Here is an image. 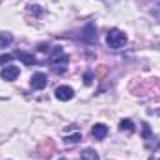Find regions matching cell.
Returning <instances> with one entry per match:
<instances>
[{"mask_svg":"<svg viewBox=\"0 0 160 160\" xmlns=\"http://www.w3.org/2000/svg\"><path fill=\"white\" fill-rule=\"evenodd\" d=\"M67 63H69L67 54L62 48H54L52 54H50V67H52V71L54 73H63L67 69Z\"/></svg>","mask_w":160,"mask_h":160,"instance_id":"6da1fadb","label":"cell"},{"mask_svg":"<svg viewBox=\"0 0 160 160\" xmlns=\"http://www.w3.org/2000/svg\"><path fill=\"white\" fill-rule=\"evenodd\" d=\"M106 43H108V47H112V48H121V47L127 43V36H125V32H121V30H118V28H114V30L108 32V36H106Z\"/></svg>","mask_w":160,"mask_h":160,"instance_id":"7a4b0ae2","label":"cell"},{"mask_svg":"<svg viewBox=\"0 0 160 160\" xmlns=\"http://www.w3.org/2000/svg\"><path fill=\"white\" fill-rule=\"evenodd\" d=\"M54 95H56L60 101H71L73 95H75V91H73V88H69V86H60V88H56Z\"/></svg>","mask_w":160,"mask_h":160,"instance_id":"3957f363","label":"cell"},{"mask_svg":"<svg viewBox=\"0 0 160 160\" xmlns=\"http://www.w3.org/2000/svg\"><path fill=\"white\" fill-rule=\"evenodd\" d=\"M19 67L17 65H4V69H2V78L8 80V82H11V80H15L19 77Z\"/></svg>","mask_w":160,"mask_h":160,"instance_id":"277c9868","label":"cell"},{"mask_svg":"<svg viewBox=\"0 0 160 160\" xmlns=\"http://www.w3.org/2000/svg\"><path fill=\"white\" fill-rule=\"evenodd\" d=\"M30 86L34 88V89H43L45 86H47V75L45 73H36L32 80H30Z\"/></svg>","mask_w":160,"mask_h":160,"instance_id":"5b68a950","label":"cell"},{"mask_svg":"<svg viewBox=\"0 0 160 160\" xmlns=\"http://www.w3.org/2000/svg\"><path fill=\"white\" fill-rule=\"evenodd\" d=\"M106 134H108L106 125H102V123L93 125V128H91V136H93L95 140H104V138H106Z\"/></svg>","mask_w":160,"mask_h":160,"instance_id":"8992f818","label":"cell"},{"mask_svg":"<svg viewBox=\"0 0 160 160\" xmlns=\"http://www.w3.org/2000/svg\"><path fill=\"white\" fill-rule=\"evenodd\" d=\"M82 39L86 43H95L97 41V36H95V26L89 22L86 28H84V34H82Z\"/></svg>","mask_w":160,"mask_h":160,"instance_id":"52a82bcc","label":"cell"},{"mask_svg":"<svg viewBox=\"0 0 160 160\" xmlns=\"http://www.w3.org/2000/svg\"><path fill=\"white\" fill-rule=\"evenodd\" d=\"M15 56H17L24 65H34V63H36V58H34L32 54H28V52H15Z\"/></svg>","mask_w":160,"mask_h":160,"instance_id":"ba28073f","label":"cell"},{"mask_svg":"<svg viewBox=\"0 0 160 160\" xmlns=\"http://www.w3.org/2000/svg\"><path fill=\"white\" fill-rule=\"evenodd\" d=\"M11 41H13V38H11L9 34H6V32H0V48H6V47H9V45H11Z\"/></svg>","mask_w":160,"mask_h":160,"instance_id":"9c48e42d","label":"cell"},{"mask_svg":"<svg viewBox=\"0 0 160 160\" xmlns=\"http://www.w3.org/2000/svg\"><path fill=\"white\" fill-rule=\"evenodd\" d=\"M82 160H99V155L93 149H84L82 153Z\"/></svg>","mask_w":160,"mask_h":160,"instance_id":"30bf717a","label":"cell"},{"mask_svg":"<svg viewBox=\"0 0 160 160\" xmlns=\"http://www.w3.org/2000/svg\"><path fill=\"white\" fill-rule=\"evenodd\" d=\"M119 128L121 130H128V132H130V130H134V123H132L130 119H123L119 123Z\"/></svg>","mask_w":160,"mask_h":160,"instance_id":"8fae6325","label":"cell"},{"mask_svg":"<svg viewBox=\"0 0 160 160\" xmlns=\"http://www.w3.org/2000/svg\"><path fill=\"white\" fill-rule=\"evenodd\" d=\"M80 140H82L80 134H73V136H67V138H65L67 143H77V142H80Z\"/></svg>","mask_w":160,"mask_h":160,"instance_id":"7c38bea8","label":"cell"},{"mask_svg":"<svg viewBox=\"0 0 160 160\" xmlns=\"http://www.w3.org/2000/svg\"><path fill=\"white\" fill-rule=\"evenodd\" d=\"M91 78H93V75H91V73H86V75H84V84L89 86V84H91Z\"/></svg>","mask_w":160,"mask_h":160,"instance_id":"4fadbf2b","label":"cell"},{"mask_svg":"<svg viewBox=\"0 0 160 160\" xmlns=\"http://www.w3.org/2000/svg\"><path fill=\"white\" fill-rule=\"evenodd\" d=\"M11 58H13L11 54H6V56H0V62H2V63H6V62H9Z\"/></svg>","mask_w":160,"mask_h":160,"instance_id":"5bb4252c","label":"cell"},{"mask_svg":"<svg viewBox=\"0 0 160 160\" xmlns=\"http://www.w3.org/2000/svg\"><path fill=\"white\" fill-rule=\"evenodd\" d=\"M41 9L39 8H30V13H39Z\"/></svg>","mask_w":160,"mask_h":160,"instance_id":"9a60e30c","label":"cell"}]
</instances>
